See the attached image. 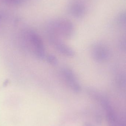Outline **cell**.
<instances>
[{
  "instance_id": "1",
  "label": "cell",
  "mask_w": 126,
  "mask_h": 126,
  "mask_svg": "<svg viewBox=\"0 0 126 126\" xmlns=\"http://www.w3.org/2000/svg\"><path fill=\"white\" fill-rule=\"evenodd\" d=\"M74 34V29L72 23L67 20L58 19L52 24L50 35L60 38L70 39Z\"/></svg>"
},
{
  "instance_id": "2",
  "label": "cell",
  "mask_w": 126,
  "mask_h": 126,
  "mask_svg": "<svg viewBox=\"0 0 126 126\" xmlns=\"http://www.w3.org/2000/svg\"><path fill=\"white\" fill-rule=\"evenodd\" d=\"M24 40L26 45L31 51L40 58L45 56V48L43 41L38 35L34 32L27 33Z\"/></svg>"
},
{
  "instance_id": "3",
  "label": "cell",
  "mask_w": 126,
  "mask_h": 126,
  "mask_svg": "<svg viewBox=\"0 0 126 126\" xmlns=\"http://www.w3.org/2000/svg\"><path fill=\"white\" fill-rule=\"evenodd\" d=\"M91 53L93 59L99 63H104L108 60L110 55L108 47L101 43L93 44L91 47Z\"/></svg>"
},
{
  "instance_id": "4",
  "label": "cell",
  "mask_w": 126,
  "mask_h": 126,
  "mask_svg": "<svg viewBox=\"0 0 126 126\" xmlns=\"http://www.w3.org/2000/svg\"><path fill=\"white\" fill-rule=\"evenodd\" d=\"M49 39L54 48L61 54L69 57H72L75 55L74 49L65 43L60 38L50 35Z\"/></svg>"
},
{
  "instance_id": "5",
  "label": "cell",
  "mask_w": 126,
  "mask_h": 126,
  "mask_svg": "<svg viewBox=\"0 0 126 126\" xmlns=\"http://www.w3.org/2000/svg\"><path fill=\"white\" fill-rule=\"evenodd\" d=\"M62 73L70 88L75 92H80L81 90V86L73 70L68 67H64L62 68Z\"/></svg>"
},
{
  "instance_id": "6",
  "label": "cell",
  "mask_w": 126,
  "mask_h": 126,
  "mask_svg": "<svg viewBox=\"0 0 126 126\" xmlns=\"http://www.w3.org/2000/svg\"><path fill=\"white\" fill-rule=\"evenodd\" d=\"M72 14L75 15V16L80 17L83 14L84 12V8L80 4H76L72 6Z\"/></svg>"
},
{
  "instance_id": "7",
  "label": "cell",
  "mask_w": 126,
  "mask_h": 126,
  "mask_svg": "<svg viewBox=\"0 0 126 126\" xmlns=\"http://www.w3.org/2000/svg\"><path fill=\"white\" fill-rule=\"evenodd\" d=\"M47 60L49 63L53 65H55L57 63V58L54 55H49L47 57Z\"/></svg>"
}]
</instances>
